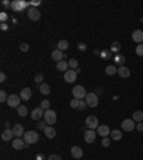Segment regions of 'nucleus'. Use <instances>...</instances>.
Segmentation results:
<instances>
[{"label":"nucleus","mask_w":143,"mask_h":160,"mask_svg":"<svg viewBox=\"0 0 143 160\" xmlns=\"http://www.w3.org/2000/svg\"><path fill=\"white\" fill-rule=\"evenodd\" d=\"M77 49H79L80 52H86V50H88V46H86V43L80 41L79 44H77Z\"/></svg>","instance_id":"79ce46f5"},{"label":"nucleus","mask_w":143,"mask_h":160,"mask_svg":"<svg viewBox=\"0 0 143 160\" xmlns=\"http://www.w3.org/2000/svg\"><path fill=\"white\" fill-rule=\"evenodd\" d=\"M0 29H1V30H7V24L1 23V24H0Z\"/></svg>","instance_id":"603ef678"},{"label":"nucleus","mask_w":143,"mask_h":160,"mask_svg":"<svg viewBox=\"0 0 143 160\" xmlns=\"http://www.w3.org/2000/svg\"><path fill=\"white\" fill-rule=\"evenodd\" d=\"M132 39H133V41H136V43H139V44H142L143 43V30H135V32L132 33Z\"/></svg>","instance_id":"a211bd4d"},{"label":"nucleus","mask_w":143,"mask_h":160,"mask_svg":"<svg viewBox=\"0 0 143 160\" xmlns=\"http://www.w3.org/2000/svg\"><path fill=\"white\" fill-rule=\"evenodd\" d=\"M43 132H45V136L47 137V139H55L56 137V130L53 126H47Z\"/></svg>","instance_id":"5701e85b"},{"label":"nucleus","mask_w":143,"mask_h":160,"mask_svg":"<svg viewBox=\"0 0 143 160\" xmlns=\"http://www.w3.org/2000/svg\"><path fill=\"white\" fill-rule=\"evenodd\" d=\"M30 97H32V90L29 87H24L22 92H20V99L24 100V102H27V100H30Z\"/></svg>","instance_id":"412c9836"},{"label":"nucleus","mask_w":143,"mask_h":160,"mask_svg":"<svg viewBox=\"0 0 143 160\" xmlns=\"http://www.w3.org/2000/svg\"><path fill=\"white\" fill-rule=\"evenodd\" d=\"M96 135H97V132H95V130H90V129H88L86 132H85V142L86 143H93L96 140Z\"/></svg>","instance_id":"ddd939ff"},{"label":"nucleus","mask_w":143,"mask_h":160,"mask_svg":"<svg viewBox=\"0 0 143 160\" xmlns=\"http://www.w3.org/2000/svg\"><path fill=\"white\" fill-rule=\"evenodd\" d=\"M39 107H42V109L46 112V110H49V109H50V102H49V100H43V102L40 103Z\"/></svg>","instance_id":"c9c22d12"},{"label":"nucleus","mask_w":143,"mask_h":160,"mask_svg":"<svg viewBox=\"0 0 143 160\" xmlns=\"http://www.w3.org/2000/svg\"><path fill=\"white\" fill-rule=\"evenodd\" d=\"M39 89H40V93H42V95H45V96H47L49 93H50V86H49L47 83H43V84H40Z\"/></svg>","instance_id":"c756f323"},{"label":"nucleus","mask_w":143,"mask_h":160,"mask_svg":"<svg viewBox=\"0 0 143 160\" xmlns=\"http://www.w3.org/2000/svg\"><path fill=\"white\" fill-rule=\"evenodd\" d=\"M7 19L9 17H7V13H6V12H1V13H0V20H1V23H6Z\"/></svg>","instance_id":"c03bdc74"},{"label":"nucleus","mask_w":143,"mask_h":160,"mask_svg":"<svg viewBox=\"0 0 143 160\" xmlns=\"http://www.w3.org/2000/svg\"><path fill=\"white\" fill-rule=\"evenodd\" d=\"M96 130H97V135H99L100 137L110 136V129H109V126H106V124H100Z\"/></svg>","instance_id":"dca6fc26"},{"label":"nucleus","mask_w":143,"mask_h":160,"mask_svg":"<svg viewBox=\"0 0 143 160\" xmlns=\"http://www.w3.org/2000/svg\"><path fill=\"white\" fill-rule=\"evenodd\" d=\"M117 73V67H115V66H107L106 67V74L107 76H115Z\"/></svg>","instance_id":"2f4dec72"},{"label":"nucleus","mask_w":143,"mask_h":160,"mask_svg":"<svg viewBox=\"0 0 143 160\" xmlns=\"http://www.w3.org/2000/svg\"><path fill=\"white\" fill-rule=\"evenodd\" d=\"M100 57H102L103 60H109V59L113 57V53L110 52V49H104V50L100 52Z\"/></svg>","instance_id":"a878e982"},{"label":"nucleus","mask_w":143,"mask_h":160,"mask_svg":"<svg viewBox=\"0 0 143 160\" xmlns=\"http://www.w3.org/2000/svg\"><path fill=\"white\" fill-rule=\"evenodd\" d=\"M57 49H59L60 52L67 50V49H69V41H67V40H60V41L57 43Z\"/></svg>","instance_id":"cd10ccee"},{"label":"nucleus","mask_w":143,"mask_h":160,"mask_svg":"<svg viewBox=\"0 0 143 160\" xmlns=\"http://www.w3.org/2000/svg\"><path fill=\"white\" fill-rule=\"evenodd\" d=\"M77 79V72L73 70V69H69L67 72L64 73V80L67 83H74V80Z\"/></svg>","instance_id":"9b49d317"},{"label":"nucleus","mask_w":143,"mask_h":160,"mask_svg":"<svg viewBox=\"0 0 143 160\" xmlns=\"http://www.w3.org/2000/svg\"><path fill=\"white\" fill-rule=\"evenodd\" d=\"M20 100H22V99H20V96H17V95H10V96H9V99H7V104H9V107H13V109H15V107H19V106H20Z\"/></svg>","instance_id":"1a4fd4ad"},{"label":"nucleus","mask_w":143,"mask_h":160,"mask_svg":"<svg viewBox=\"0 0 143 160\" xmlns=\"http://www.w3.org/2000/svg\"><path fill=\"white\" fill-rule=\"evenodd\" d=\"M117 74L123 79H127V77H130V70L126 66H120V67H117Z\"/></svg>","instance_id":"aec40b11"},{"label":"nucleus","mask_w":143,"mask_h":160,"mask_svg":"<svg viewBox=\"0 0 143 160\" xmlns=\"http://www.w3.org/2000/svg\"><path fill=\"white\" fill-rule=\"evenodd\" d=\"M36 160H47V159H46V157H45V156H43L42 153H39V154L36 156Z\"/></svg>","instance_id":"09e8293b"},{"label":"nucleus","mask_w":143,"mask_h":160,"mask_svg":"<svg viewBox=\"0 0 143 160\" xmlns=\"http://www.w3.org/2000/svg\"><path fill=\"white\" fill-rule=\"evenodd\" d=\"M86 127L90 129V130H95V129L99 127V120L96 116H88V119H86Z\"/></svg>","instance_id":"39448f33"},{"label":"nucleus","mask_w":143,"mask_h":160,"mask_svg":"<svg viewBox=\"0 0 143 160\" xmlns=\"http://www.w3.org/2000/svg\"><path fill=\"white\" fill-rule=\"evenodd\" d=\"M45 121L47 123L49 126H52V124H55L56 120H57V114H56L55 110H52V109H49V110H46L45 112Z\"/></svg>","instance_id":"7ed1b4c3"},{"label":"nucleus","mask_w":143,"mask_h":160,"mask_svg":"<svg viewBox=\"0 0 143 160\" xmlns=\"http://www.w3.org/2000/svg\"><path fill=\"white\" fill-rule=\"evenodd\" d=\"M69 67L73 69V70H77V69H79V63H77V60H76V59H70V60H69Z\"/></svg>","instance_id":"473e14b6"},{"label":"nucleus","mask_w":143,"mask_h":160,"mask_svg":"<svg viewBox=\"0 0 143 160\" xmlns=\"http://www.w3.org/2000/svg\"><path fill=\"white\" fill-rule=\"evenodd\" d=\"M47 160H62V156L60 154H50L47 157Z\"/></svg>","instance_id":"a18cd8bd"},{"label":"nucleus","mask_w":143,"mask_h":160,"mask_svg":"<svg viewBox=\"0 0 143 160\" xmlns=\"http://www.w3.org/2000/svg\"><path fill=\"white\" fill-rule=\"evenodd\" d=\"M70 153L74 159H82V157H83V149L79 147V146H73L70 149Z\"/></svg>","instance_id":"f3484780"},{"label":"nucleus","mask_w":143,"mask_h":160,"mask_svg":"<svg viewBox=\"0 0 143 160\" xmlns=\"http://www.w3.org/2000/svg\"><path fill=\"white\" fill-rule=\"evenodd\" d=\"M113 60H115V63L117 64V66H125V62H126V57L123 56V55H120V53H117V55H115V57H113Z\"/></svg>","instance_id":"b1692460"},{"label":"nucleus","mask_w":143,"mask_h":160,"mask_svg":"<svg viewBox=\"0 0 143 160\" xmlns=\"http://www.w3.org/2000/svg\"><path fill=\"white\" fill-rule=\"evenodd\" d=\"M23 140L26 142V144H34L37 140H39V133L34 132V130H29V132L24 133Z\"/></svg>","instance_id":"f257e3e1"},{"label":"nucleus","mask_w":143,"mask_h":160,"mask_svg":"<svg viewBox=\"0 0 143 160\" xmlns=\"http://www.w3.org/2000/svg\"><path fill=\"white\" fill-rule=\"evenodd\" d=\"M56 69H57L59 72L66 73L67 70H69V62H66V60H62V62L56 63Z\"/></svg>","instance_id":"4be33fe9"},{"label":"nucleus","mask_w":143,"mask_h":160,"mask_svg":"<svg viewBox=\"0 0 143 160\" xmlns=\"http://www.w3.org/2000/svg\"><path fill=\"white\" fill-rule=\"evenodd\" d=\"M27 6H30V3L20 1V0H17V1H13V3H12V9H13L15 12H22V10H23V9H26Z\"/></svg>","instance_id":"4468645a"},{"label":"nucleus","mask_w":143,"mask_h":160,"mask_svg":"<svg viewBox=\"0 0 143 160\" xmlns=\"http://www.w3.org/2000/svg\"><path fill=\"white\" fill-rule=\"evenodd\" d=\"M110 137H103V140H102V146L103 147H109L110 146Z\"/></svg>","instance_id":"ea45409f"},{"label":"nucleus","mask_w":143,"mask_h":160,"mask_svg":"<svg viewBox=\"0 0 143 160\" xmlns=\"http://www.w3.org/2000/svg\"><path fill=\"white\" fill-rule=\"evenodd\" d=\"M1 6H3V7H12V3L7 1V0H3V1H1Z\"/></svg>","instance_id":"49530a36"},{"label":"nucleus","mask_w":143,"mask_h":160,"mask_svg":"<svg viewBox=\"0 0 143 160\" xmlns=\"http://www.w3.org/2000/svg\"><path fill=\"white\" fill-rule=\"evenodd\" d=\"M136 129H137L139 132H143V121L142 123H137V124H136Z\"/></svg>","instance_id":"de8ad7c7"},{"label":"nucleus","mask_w":143,"mask_h":160,"mask_svg":"<svg viewBox=\"0 0 143 160\" xmlns=\"http://www.w3.org/2000/svg\"><path fill=\"white\" fill-rule=\"evenodd\" d=\"M120 50H122V44H120V41H112V46H110V52L112 53H120Z\"/></svg>","instance_id":"393cba45"},{"label":"nucleus","mask_w":143,"mask_h":160,"mask_svg":"<svg viewBox=\"0 0 143 160\" xmlns=\"http://www.w3.org/2000/svg\"><path fill=\"white\" fill-rule=\"evenodd\" d=\"M79 99H73V100H70V107L72 109H77L79 107Z\"/></svg>","instance_id":"58836bf2"},{"label":"nucleus","mask_w":143,"mask_h":160,"mask_svg":"<svg viewBox=\"0 0 143 160\" xmlns=\"http://www.w3.org/2000/svg\"><path fill=\"white\" fill-rule=\"evenodd\" d=\"M86 103H88L89 107H96L97 106V103H99V99H97V95L96 93H88V96H86Z\"/></svg>","instance_id":"423d86ee"},{"label":"nucleus","mask_w":143,"mask_h":160,"mask_svg":"<svg viewBox=\"0 0 143 160\" xmlns=\"http://www.w3.org/2000/svg\"><path fill=\"white\" fill-rule=\"evenodd\" d=\"M32 120H36V121H39L45 117V110L42 109V107H36V109H33L32 110Z\"/></svg>","instance_id":"9d476101"},{"label":"nucleus","mask_w":143,"mask_h":160,"mask_svg":"<svg viewBox=\"0 0 143 160\" xmlns=\"http://www.w3.org/2000/svg\"><path fill=\"white\" fill-rule=\"evenodd\" d=\"M72 93H73V97H74V99H79V100H85L86 96H88V93H86L85 87H83V86H80V84L74 86L73 90H72Z\"/></svg>","instance_id":"f03ea898"},{"label":"nucleus","mask_w":143,"mask_h":160,"mask_svg":"<svg viewBox=\"0 0 143 160\" xmlns=\"http://www.w3.org/2000/svg\"><path fill=\"white\" fill-rule=\"evenodd\" d=\"M7 99H9L7 93H6L4 90H1V92H0V102H1V103H7Z\"/></svg>","instance_id":"f704fd0d"},{"label":"nucleus","mask_w":143,"mask_h":160,"mask_svg":"<svg viewBox=\"0 0 143 160\" xmlns=\"http://www.w3.org/2000/svg\"><path fill=\"white\" fill-rule=\"evenodd\" d=\"M4 80H6V74H4V73L1 72V73H0V81H1V83H3V81H4Z\"/></svg>","instance_id":"3c124183"},{"label":"nucleus","mask_w":143,"mask_h":160,"mask_svg":"<svg viewBox=\"0 0 143 160\" xmlns=\"http://www.w3.org/2000/svg\"><path fill=\"white\" fill-rule=\"evenodd\" d=\"M64 57H66L64 52H60L59 49H55V50L52 52V59H53V62H56V63H59V62L64 60Z\"/></svg>","instance_id":"f8f14e48"},{"label":"nucleus","mask_w":143,"mask_h":160,"mask_svg":"<svg viewBox=\"0 0 143 160\" xmlns=\"http://www.w3.org/2000/svg\"><path fill=\"white\" fill-rule=\"evenodd\" d=\"M20 52L27 53V52H29V44H27V43H22V44H20Z\"/></svg>","instance_id":"37998d69"},{"label":"nucleus","mask_w":143,"mask_h":160,"mask_svg":"<svg viewBox=\"0 0 143 160\" xmlns=\"http://www.w3.org/2000/svg\"><path fill=\"white\" fill-rule=\"evenodd\" d=\"M136 121L133 119H125L122 121V129L125 130V132H132V130H135Z\"/></svg>","instance_id":"6e6552de"},{"label":"nucleus","mask_w":143,"mask_h":160,"mask_svg":"<svg viewBox=\"0 0 143 160\" xmlns=\"http://www.w3.org/2000/svg\"><path fill=\"white\" fill-rule=\"evenodd\" d=\"M13 137H16L13 129H4V130L1 132V140H3V142H9V140H12Z\"/></svg>","instance_id":"2eb2a0df"},{"label":"nucleus","mask_w":143,"mask_h":160,"mask_svg":"<svg viewBox=\"0 0 143 160\" xmlns=\"http://www.w3.org/2000/svg\"><path fill=\"white\" fill-rule=\"evenodd\" d=\"M27 17H29L30 20H33V22L39 20V19H40V12H39V9L30 6V7L27 9Z\"/></svg>","instance_id":"0eeeda50"},{"label":"nucleus","mask_w":143,"mask_h":160,"mask_svg":"<svg viewBox=\"0 0 143 160\" xmlns=\"http://www.w3.org/2000/svg\"><path fill=\"white\" fill-rule=\"evenodd\" d=\"M43 80H45V77H43V74H42V73H39V74H36V76H34V81H36V83H37V84H43Z\"/></svg>","instance_id":"e433bc0d"},{"label":"nucleus","mask_w":143,"mask_h":160,"mask_svg":"<svg viewBox=\"0 0 143 160\" xmlns=\"http://www.w3.org/2000/svg\"><path fill=\"white\" fill-rule=\"evenodd\" d=\"M17 114H19L20 117H26V116H27V107H26V106H19V107H17Z\"/></svg>","instance_id":"7c9ffc66"},{"label":"nucleus","mask_w":143,"mask_h":160,"mask_svg":"<svg viewBox=\"0 0 143 160\" xmlns=\"http://www.w3.org/2000/svg\"><path fill=\"white\" fill-rule=\"evenodd\" d=\"M40 3H42L40 0H36V1H32V3H30V6H33V7H36V6H39Z\"/></svg>","instance_id":"8fccbe9b"},{"label":"nucleus","mask_w":143,"mask_h":160,"mask_svg":"<svg viewBox=\"0 0 143 160\" xmlns=\"http://www.w3.org/2000/svg\"><path fill=\"white\" fill-rule=\"evenodd\" d=\"M88 107V103H86V100H80L79 102V107H77V110H85Z\"/></svg>","instance_id":"a19ab883"},{"label":"nucleus","mask_w":143,"mask_h":160,"mask_svg":"<svg viewBox=\"0 0 143 160\" xmlns=\"http://www.w3.org/2000/svg\"><path fill=\"white\" fill-rule=\"evenodd\" d=\"M136 55H137V56L139 57H143V43L142 44H137V46H136Z\"/></svg>","instance_id":"4c0bfd02"},{"label":"nucleus","mask_w":143,"mask_h":160,"mask_svg":"<svg viewBox=\"0 0 143 160\" xmlns=\"http://www.w3.org/2000/svg\"><path fill=\"white\" fill-rule=\"evenodd\" d=\"M47 126H49V124L45 121V120H39V121H37V124H36V127L39 129V130H45Z\"/></svg>","instance_id":"72a5a7b5"},{"label":"nucleus","mask_w":143,"mask_h":160,"mask_svg":"<svg viewBox=\"0 0 143 160\" xmlns=\"http://www.w3.org/2000/svg\"><path fill=\"white\" fill-rule=\"evenodd\" d=\"M132 119L135 120L136 123H142L143 121V112L142 110H137V112H135L133 113V117Z\"/></svg>","instance_id":"c85d7f7f"},{"label":"nucleus","mask_w":143,"mask_h":160,"mask_svg":"<svg viewBox=\"0 0 143 160\" xmlns=\"http://www.w3.org/2000/svg\"><path fill=\"white\" fill-rule=\"evenodd\" d=\"M12 146H13V149H16V150H23V149H27L29 144H26V142H24L22 137H16V139H13Z\"/></svg>","instance_id":"20e7f679"},{"label":"nucleus","mask_w":143,"mask_h":160,"mask_svg":"<svg viewBox=\"0 0 143 160\" xmlns=\"http://www.w3.org/2000/svg\"><path fill=\"white\" fill-rule=\"evenodd\" d=\"M13 132H15V136L16 137H23L24 136V127L23 124H20V123H17V124H15L13 126Z\"/></svg>","instance_id":"6ab92c4d"},{"label":"nucleus","mask_w":143,"mask_h":160,"mask_svg":"<svg viewBox=\"0 0 143 160\" xmlns=\"http://www.w3.org/2000/svg\"><path fill=\"white\" fill-rule=\"evenodd\" d=\"M110 139L112 140H115V142H119L120 139H122V132H120V130H112Z\"/></svg>","instance_id":"bb28decb"},{"label":"nucleus","mask_w":143,"mask_h":160,"mask_svg":"<svg viewBox=\"0 0 143 160\" xmlns=\"http://www.w3.org/2000/svg\"><path fill=\"white\" fill-rule=\"evenodd\" d=\"M102 93V89H96V95H100Z\"/></svg>","instance_id":"864d4df0"}]
</instances>
